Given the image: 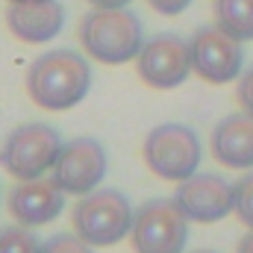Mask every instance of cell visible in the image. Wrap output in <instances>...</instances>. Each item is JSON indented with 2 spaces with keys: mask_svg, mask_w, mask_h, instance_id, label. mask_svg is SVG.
Instances as JSON below:
<instances>
[{
  "mask_svg": "<svg viewBox=\"0 0 253 253\" xmlns=\"http://www.w3.org/2000/svg\"><path fill=\"white\" fill-rule=\"evenodd\" d=\"M91 88V68L77 50H47L27 71V94L47 112H65L85 100Z\"/></svg>",
  "mask_w": 253,
  "mask_h": 253,
  "instance_id": "cell-1",
  "label": "cell"
},
{
  "mask_svg": "<svg viewBox=\"0 0 253 253\" xmlns=\"http://www.w3.org/2000/svg\"><path fill=\"white\" fill-rule=\"evenodd\" d=\"M83 50L103 65L138 59L144 47V27L132 9H91L80 21Z\"/></svg>",
  "mask_w": 253,
  "mask_h": 253,
  "instance_id": "cell-2",
  "label": "cell"
},
{
  "mask_svg": "<svg viewBox=\"0 0 253 253\" xmlns=\"http://www.w3.org/2000/svg\"><path fill=\"white\" fill-rule=\"evenodd\" d=\"M74 230L80 239H85L91 248H109L118 245L132 233L135 212L118 189H94L83 194L74 206Z\"/></svg>",
  "mask_w": 253,
  "mask_h": 253,
  "instance_id": "cell-3",
  "label": "cell"
},
{
  "mask_svg": "<svg viewBox=\"0 0 253 253\" xmlns=\"http://www.w3.org/2000/svg\"><path fill=\"white\" fill-rule=\"evenodd\" d=\"M62 135L56 126L33 121L15 126L0 150V165L15 180H39L44 171H53L56 156L62 150Z\"/></svg>",
  "mask_w": 253,
  "mask_h": 253,
  "instance_id": "cell-4",
  "label": "cell"
},
{
  "mask_svg": "<svg viewBox=\"0 0 253 253\" xmlns=\"http://www.w3.org/2000/svg\"><path fill=\"white\" fill-rule=\"evenodd\" d=\"M200 156H203L200 138L186 124H159L144 138L147 168L168 183H183V180L194 177Z\"/></svg>",
  "mask_w": 253,
  "mask_h": 253,
  "instance_id": "cell-5",
  "label": "cell"
},
{
  "mask_svg": "<svg viewBox=\"0 0 253 253\" xmlns=\"http://www.w3.org/2000/svg\"><path fill=\"white\" fill-rule=\"evenodd\" d=\"M129 239L135 253H183L189 242V215L177 200H147L135 212Z\"/></svg>",
  "mask_w": 253,
  "mask_h": 253,
  "instance_id": "cell-6",
  "label": "cell"
},
{
  "mask_svg": "<svg viewBox=\"0 0 253 253\" xmlns=\"http://www.w3.org/2000/svg\"><path fill=\"white\" fill-rule=\"evenodd\" d=\"M191 47V68L200 80L212 85H224L242 77L245 50L242 42L224 33L221 27H200L189 39Z\"/></svg>",
  "mask_w": 253,
  "mask_h": 253,
  "instance_id": "cell-7",
  "label": "cell"
},
{
  "mask_svg": "<svg viewBox=\"0 0 253 253\" xmlns=\"http://www.w3.org/2000/svg\"><path fill=\"white\" fill-rule=\"evenodd\" d=\"M138 77L159 91L177 88L189 80L191 68V47L186 39H180L177 33H159L150 36L135 59Z\"/></svg>",
  "mask_w": 253,
  "mask_h": 253,
  "instance_id": "cell-8",
  "label": "cell"
},
{
  "mask_svg": "<svg viewBox=\"0 0 253 253\" xmlns=\"http://www.w3.org/2000/svg\"><path fill=\"white\" fill-rule=\"evenodd\" d=\"M106 168H109V159H106V150L97 138H71L65 141L59 156H56V165H53V180L65 194H91L103 183L106 177Z\"/></svg>",
  "mask_w": 253,
  "mask_h": 253,
  "instance_id": "cell-9",
  "label": "cell"
},
{
  "mask_svg": "<svg viewBox=\"0 0 253 253\" xmlns=\"http://www.w3.org/2000/svg\"><path fill=\"white\" fill-rule=\"evenodd\" d=\"M174 200L189 215V221L215 224L236 209V186H230L218 174H200L197 171L194 177L180 183Z\"/></svg>",
  "mask_w": 253,
  "mask_h": 253,
  "instance_id": "cell-10",
  "label": "cell"
},
{
  "mask_svg": "<svg viewBox=\"0 0 253 253\" xmlns=\"http://www.w3.org/2000/svg\"><path fill=\"white\" fill-rule=\"evenodd\" d=\"M65 206V191L56 180H21L9 191V212L24 227H42L59 218Z\"/></svg>",
  "mask_w": 253,
  "mask_h": 253,
  "instance_id": "cell-11",
  "label": "cell"
},
{
  "mask_svg": "<svg viewBox=\"0 0 253 253\" xmlns=\"http://www.w3.org/2000/svg\"><path fill=\"white\" fill-rule=\"evenodd\" d=\"M6 27L15 39L27 44H44L53 42L65 27V6L59 0L47 3H9Z\"/></svg>",
  "mask_w": 253,
  "mask_h": 253,
  "instance_id": "cell-12",
  "label": "cell"
},
{
  "mask_svg": "<svg viewBox=\"0 0 253 253\" xmlns=\"http://www.w3.org/2000/svg\"><path fill=\"white\" fill-rule=\"evenodd\" d=\"M212 156L236 171L253 168V115L236 112L221 118L212 129Z\"/></svg>",
  "mask_w": 253,
  "mask_h": 253,
  "instance_id": "cell-13",
  "label": "cell"
},
{
  "mask_svg": "<svg viewBox=\"0 0 253 253\" xmlns=\"http://www.w3.org/2000/svg\"><path fill=\"white\" fill-rule=\"evenodd\" d=\"M215 27L239 39L242 44L253 42V0H212Z\"/></svg>",
  "mask_w": 253,
  "mask_h": 253,
  "instance_id": "cell-14",
  "label": "cell"
},
{
  "mask_svg": "<svg viewBox=\"0 0 253 253\" xmlns=\"http://www.w3.org/2000/svg\"><path fill=\"white\" fill-rule=\"evenodd\" d=\"M42 242L36 239L33 227H3L0 230V253H42Z\"/></svg>",
  "mask_w": 253,
  "mask_h": 253,
  "instance_id": "cell-15",
  "label": "cell"
},
{
  "mask_svg": "<svg viewBox=\"0 0 253 253\" xmlns=\"http://www.w3.org/2000/svg\"><path fill=\"white\" fill-rule=\"evenodd\" d=\"M236 215L245 227L253 230V171H248L236 183Z\"/></svg>",
  "mask_w": 253,
  "mask_h": 253,
  "instance_id": "cell-16",
  "label": "cell"
},
{
  "mask_svg": "<svg viewBox=\"0 0 253 253\" xmlns=\"http://www.w3.org/2000/svg\"><path fill=\"white\" fill-rule=\"evenodd\" d=\"M42 253H91V245L85 239H80L77 233H59L44 242Z\"/></svg>",
  "mask_w": 253,
  "mask_h": 253,
  "instance_id": "cell-17",
  "label": "cell"
},
{
  "mask_svg": "<svg viewBox=\"0 0 253 253\" xmlns=\"http://www.w3.org/2000/svg\"><path fill=\"white\" fill-rule=\"evenodd\" d=\"M236 100H239L242 112L253 115V68H248V71L239 77V85H236Z\"/></svg>",
  "mask_w": 253,
  "mask_h": 253,
  "instance_id": "cell-18",
  "label": "cell"
},
{
  "mask_svg": "<svg viewBox=\"0 0 253 253\" xmlns=\"http://www.w3.org/2000/svg\"><path fill=\"white\" fill-rule=\"evenodd\" d=\"M150 3V9L153 12H159V15H168V18H174V15H180V12H186L191 6V0H147Z\"/></svg>",
  "mask_w": 253,
  "mask_h": 253,
  "instance_id": "cell-19",
  "label": "cell"
},
{
  "mask_svg": "<svg viewBox=\"0 0 253 253\" xmlns=\"http://www.w3.org/2000/svg\"><path fill=\"white\" fill-rule=\"evenodd\" d=\"M85 3L94 9H126L132 0H85Z\"/></svg>",
  "mask_w": 253,
  "mask_h": 253,
  "instance_id": "cell-20",
  "label": "cell"
},
{
  "mask_svg": "<svg viewBox=\"0 0 253 253\" xmlns=\"http://www.w3.org/2000/svg\"><path fill=\"white\" fill-rule=\"evenodd\" d=\"M236 253H253V230L248 233V236H242V239H239Z\"/></svg>",
  "mask_w": 253,
  "mask_h": 253,
  "instance_id": "cell-21",
  "label": "cell"
},
{
  "mask_svg": "<svg viewBox=\"0 0 253 253\" xmlns=\"http://www.w3.org/2000/svg\"><path fill=\"white\" fill-rule=\"evenodd\" d=\"M6 3H47V0H6Z\"/></svg>",
  "mask_w": 253,
  "mask_h": 253,
  "instance_id": "cell-22",
  "label": "cell"
},
{
  "mask_svg": "<svg viewBox=\"0 0 253 253\" xmlns=\"http://www.w3.org/2000/svg\"><path fill=\"white\" fill-rule=\"evenodd\" d=\"M191 253H215V251H206V248H203V251H191Z\"/></svg>",
  "mask_w": 253,
  "mask_h": 253,
  "instance_id": "cell-23",
  "label": "cell"
}]
</instances>
